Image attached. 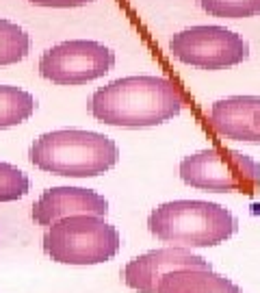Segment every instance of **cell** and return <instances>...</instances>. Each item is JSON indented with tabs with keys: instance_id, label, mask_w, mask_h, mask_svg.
<instances>
[{
	"instance_id": "4",
	"label": "cell",
	"mask_w": 260,
	"mask_h": 293,
	"mask_svg": "<svg viewBox=\"0 0 260 293\" xmlns=\"http://www.w3.org/2000/svg\"><path fill=\"white\" fill-rule=\"evenodd\" d=\"M117 228L98 215H72L48 226L44 252L61 265H100L119 252Z\"/></svg>"
},
{
	"instance_id": "3",
	"label": "cell",
	"mask_w": 260,
	"mask_h": 293,
	"mask_svg": "<svg viewBox=\"0 0 260 293\" xmlns=\"http://www.w3.org/2000/svg\"><path fill=\"white\" fill-rule=\"evenodd\" d=\"M147 228L156 239L178 248H208L230 239L239 228V222L221 204L174 200L150 213Z\"/></svg>"
},
{
	"instance_id": "2",
	"label": "cell",
	"mask_w": 260,
	"mask_h": 293,
	"mask_svg": "<svg viewBox=\"0 0 260 293\" xmlns=\"http://www.w3.org/2000/svg\"><path fill=\"white\" fill-rule=\"evenodd\" d=\"M29 159L35 167L50 174L89 178L117 165L119 148L102 133L61 128L37 137L29 150Z\"/></svg>"
},
{
	"instance_id": "13",
	"label": "cell",
	"mask_w": 260,
	"mask_h": 293,
	"mask_svg": "<svg viewBox=\"0 0 260 293\" xmlns=\"http://www.w3.org/2000/svg\"><path fill=\"white\" fill-rule=\"evenodd\" d=\"M31 37L16 22H9L0 17V65L17 63L29 54Z\"/></svg>"
},
{
	"instance_id": "9",
	"label": "cell",
	"mask_w": 260,
	"mask_h": 293,
	"mask_svg": "<svg viewBox=\"0 0 260 293\" xmlns=\"http://www.w3.org/2000/svg\"><path fill=\"white\" fill-rule=\"evenodd\" d=\"M109 202L104 195L82 187H52L46 189L32 204V222L50 226L72 215H98L104 217Z\"/></svg>"
},
{
	"instance_id": "1",
	"label": "cell",
	"mask_w": 260,
	"mask_h": 293,
	"mask_svg": "<svg viewBox=\"0 0 260 293\" xmlns=\"http://www.w3.org/2000/svg\"><path fill=\"white\" fill-rule=\"evenodd\" d=\"M184 106L182 91L165 76H126L96 89L89 113L109 126L146 128L176 118Z\"/></svg>"
},
{
	"instance_id": "5",
	"label": "cell",
	"mask_w": 260,
	"mask_h": 293,
	"mask_svg": "<svg viewBox=\"0 0 260 293\" xmlns=\"http://www.w3.org/2000/svg\"><path fill=\"white\" fill-rule=\"evenodd\" d=\"M180 178L195 189L217 193H254L260 185V165L249 155L228 148H208L180 161Z\"/></svg>"
},
{
	"instance_id": "7",
	"label": "cell",
	"mask_w": 260,
	"mask_h": 293,
	"mask_svg": "<svg viewBox=\"0 0 260 293\" xmlns=\"http://www.w3.org/2000/svg\"><path fill=\"white\" fill-rule=\"evenodd\" d=\"M115 65V52L91 39H69L48 48L39 59V74L54 85H85L102 78Z\"/></svg>"
},
{
	"instance_id": "6",
	"label": "cell",
	"mask_w": 260,
	"mask_h": 293,
	"mask_svg": "<svg viewBox=\"0 0 260 293\" xmlns=\"http://www.w3.org/2000/svg\"><path fill=\"white\" fill-rule=\"evenodd\" d=\"M169 50L180 63L199 69H224L249 57V44L226 26H189L169 39Z\"/></svg>"
},
{
	"instance_id": "17",
	"label": "cell",
	"mask_w": 260,
	"mask_h": 293,
	"mask_svg": "<svg viewBox=\"0 0 260 293\" xmlns=\"http://www.w3.org/2000/svg\"><path fill=\"white\" fill-rule=\"evenodd\" d=\"M254 126H256V130L260 133V109L254 113Z\"/></svg>"
},
{
	"instance_id": "16",
	"label": "cell",
	"mask_w": 260,
	"mask_h": 293,
	"mask_svg": "<svg viewBox=\"0 0 260 293\" xmlns=\"http://www.w3.org/2000/svg\"><path fill=\"white\" fill-rule=\"evenodd\" d=\"M37 7H81V4L94 2V0H29Z\"/></svg>"
},
{
	"instance_id": "10",
	"label": "cell",
	"mask_w": 260,
	"mask_h": 293,
	"mask_svg": "<svg viewBox=\"0 0 260 293\" xmlns=\"http://www.w3.org/2000/svg\"><path fill=\"white\" fill-rule=\"evenodd\" d=\"M260 109V96H230L212 102L211 126L219 137L234 141H260L254 126V113Z\"/></svg>"
},
{
	"instance_id": "15",
	"label": "cell",
	"mask_w": 260,
	"mask_h": 293,
	"mask_svg": "<svg viewBox=\"0 0 260 293\" xmlns=\"http://www.w3.org/2000/svg\"><path fill=\"white\" fill-rule=\"evenodd\" d=\"M31 180L22 170L11 163L0 161V202H13L29 193Z\"/></svg>"
},
{
	"instance_id": "12",
	"label": "cell",
	"mask_w": 260,
	"mask_h": 293,
	"mask_svg": "<svg viewBox=\"0 0 260 293\" xmlns=\"http://www.w3.org/2000/svg\"><path fill=\"white\" fill-rule=\"evenodd\" d=\"M37 109L32 94L13 85H0V130L26 122Z\"/></svg>"
},
{
	"instance_id": "8",
	"label": "cell",
	"mask_w": 260,
	"mask_h": 293,
	"mask_svg": "<svg viewBox=\"0 0 260 293\" xmlns=\"http://www.w3.org/2000/svg\"><path fill=\"white\" fill-rule=\"evenodd\" d=\"M184 267H211V263L193 254L189 248L169 245V248L152 250V252L132 259L124 267L122 278L130 289L139 293H156V285H159L162 274Z\"/></svg>"
},
{
	"instance_id": "11",
	"label": "cell",
	"mask_w": 260,
	"mask_h": 293,
	"mask_svg": "<svg viewBox=\"0 0 260 293\" xmlns=\"http://www.w3.org/2000/svg\"><path fill=\"white\" fill-rule=\"evenodd\" d=\"M156 293H243L212 267H184L161 276Z\"/></svg>"
},
{
	"instance_id": "14",
	"label": "cell",
	"mask_w": 260,
	"mask_h": 293,
	"mask_svg": "<svg viewBox=\"0 0 260 293\" xmlns=\"http://www.w3.org/2000/svg\"><path fill=\"white\" fill-rule=\"evenodd\" d=\"M202 11L215 17H252L260 13V0H197Z\"/></svg>"
}]
</instances>
